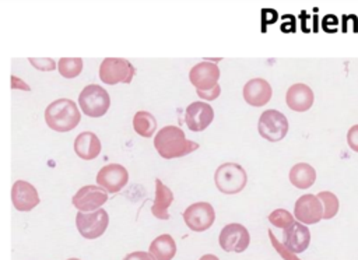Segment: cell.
<instances>
[{
    "instance_id": "obj_30",
    "label": "cell",
    "mask_w": 358,
    "mask_h": 260,
    "mask_svg": "<svg viewBox=\"0 0 358 260\" xmlns=\"http://www.w3.org/2000/svg\"><path fill=\"white\" fill-rule=\"evenodd\" d=\"M196 92H197V95H199L201 99L213 101V99H215V98L220 96L221 87H220V84H218V85H217L214 89H211V91H196Z\"/></svg>"
},
{
    "instance_id": "obj_11",
    "label": "cell",
    "mask_w": 358,
    "mask_h": 260,
    "mask_svg": "<svg viewBox=\"0 0 358 260\" xmlns=\"http://www.w3.org/2000/svg\"><path fill=\"white\" fill-rule=\"evenodd\" d=\"M220 68L213 62H200L189 71V80L196 87V91H211L218 85Z\"/></svg>"
},
{
    "instance_id": "obj_24",
    "label": "cell",
    "mask_w": 358,
    "mask_h": 260,
    "mask_svg": "<svg viewBox=\"0 0 358 260\" xmlns=\"http://www.w3.org/2000/svg\"><path fill=\"white\" fill-rule=\"evenodd\" d=\"M57 68L64 78H74L83 70V60L80 57H62L57 63Z\"/></svg>"
},
{
    "instance_id": "obj_34",
    "label": "cell",
    "mask_w": 358,
    "mask_h": 260,
    "mask_svg": "<svg viewBox=\"0 0 358 260\" xmlns=\"http://www.w3.org/2000/svg\"><path fill=\"white\" fill-rule=\"evenodd\" d=\"M67 260H80V259H76V257H71V259H67Z\"/></svg>"
},
{
    "instance_id": "obj_15",
    "label": "cell",
    "mask_w": 358,
    "mask_h": 260,
    "mask_svg": "<svg viewBox=\"0 0 358 260\" xmlns=\"http://www.w3.org/2000/svg\"><path fill=\"white\" fill-rule=\"evenodd\" d=\"M310 243V231L305 224L295 221L282 229V245L292 253H302Z\"/></svg>"
},
{
    "instance_id": "obj_14",
    "label": "cell",
    "mask_w": 358,
    "mask_h": 260,
    "mask_svg": "<svg viewBox=\"0 0 358 260\" xmlns=\"http://www.w3.org/2000/svg\"><path fill=\"white\" fill-rule=\"evenodd\" d=\"M213 119H214V110L211 105L201 101L192 102L185 110V122L192 131L206 130L211 124Z\"/></svg>"
},
{
    "instance_id": "obj_17",
    "label": "cell",
    "mask_w": 358,
    "mask_h": 260,
    "mask_svg": "<svg viewBox=\"0 0 358 260\" xmlns=\"http://www.w3.org/2000/svg\"><path fill=\"white\" fill-rule=\"evenodd\" d=\"M243 99L252 106H263L268 103L273 95L271 85L264 78H252L243 85Z\"/></svg>"
},
{
    "instance_id": "obj_12",
    "label": "cell",
    "mask_w": 358,
    "mask_h": 260,
    "mask_svg": "<svg viewBox=\"0 0 358 260\" xmlns=\"http://www.w3.org/2000/svg\"><path fill=\"white\" fill-rule=\"evenodd\" d=\"M294 217L305 224L312 225L323 219V204L315 194H303L295 201Z\"/></svg>"
},
{
    "instance_id": "obj_5",
    "label": "cell",
    "mask_w": 358,
    "mask_h": 260,
    "mask_svg": "<svg viewBox=\"0 0 358 260\" xmlns=\"http://www.w3.org/2000/svg\"><path fill=\"white\" fill-rule=\"evenodd\" d=\"M136 74L133 64L120 57H106L99 66V78L102 82L115 85L119 82L129 84Z\"/></svg>"
},
{
    "instance_id": "obj_21",
    "label": "cell",
    "mask_w": 358,
    "mask_h": 260,
    "mask_svg": "<svg viewBox=\"0 0 358 260\" xmlns=\"http://www.w3.org/2000/svg\"><path fill=\"white\" fill-rule=\"evenodd\" d=\"M148 253L154 260H172L176 254V243L171 235L162 233L150 243Z\"/></svg>"
},
{
    "instance_id": "obj_3",
    "label": "cell",
    "mask_w": 358,
    "mask_h": 260,
    "mask_svg": "<svg viewBox=\"0 0 358 260\" xmlns=\"http://www.w3.org/2000/svg\"><path fill=\"white\" fill-rule=\"evenodd\" d=\"M217 189L224 194H236L246 186V171L236 162H225L220 165L214 173Z\"/></svg>"
},
{
    "instance_id": "obj_28",
    "label": "cell",
    "mask_w": 358,
    "mask_h": 260,
    "mask_svg": "<svg viewBox=\"0 0 358 260\" xmlns=\"http://www.w3.org/2000/svg\"><path fill=\"white\" fill-rule=\"evenodd\" d=\"M29 63L42 71H50V70H55V67H56V63L52 59H32L31 57Z\"/></svg>"
},
{
    "instance_id": "obj_13",
    "label": "cell",
    "mask_w": 358,
    "mask_h": 260,
    "mask_svg": "<svg viewBox=\"0 0 358 260\" xmlns=\"http://www.w3.org/2000/svg\"><path fill=\"white\" fill-rule=\"evenodd\" d=\"M129 180L127 169L120 164H108L102 166L96 173L98 186L103 187L108 193H116Z\"/></svg>"
},
{
    "instance_id": "obj_33",
    "label": "cell",
    "mask_w": 358,
    "mask_h": 260,
    "mask_svg": "<svg viewBox=\"0 0 358 260\" xmlns=\"http://www.w3.org/2000/svg\"><path fill=\"white\" fill-rule=\"evenodd\" d=\"M199 260H220L215 254H211V253H207L204 256H201Z\"/></svg>"
},
{
    "instance_id": "obj_6",
    "label": "cell",
    "mask_w": 358,
    "mask_h": 260,
    "mask_svg": "<svg viewBox=\"0 0 358 260\" xmlns=\"http://www.w3.org/2000/svg\"><path fill=\"white\" fill-rule=\"evenodd\" d=\"M257 130L264 140L275 143L282 140L288 133V120L284 113L268 109L260 115Z\"/></svg>"
},
{
    "instance_id": "obj_31",
    "label": "cell",
    "mask_w": 358,
    "mask_h": 260,
    "mask_svg": "<svg viewBox=\"0 0 358 260\" xmlns=\"http://www.w3.org/2000/svg\"><path fill=\"white\" fill-rule=\"evenodd\" d=\"M123 260H154V257L147 252L138 250V252H131V253L126 254Z\"/></svg>"
},
{
    "instance_id": "obj_16",
    "label": "cell",
    "mask_w": 358,
    "mask_h": 260,
    "mask_svg": "<svg viewBox=\"0 0 358 260\" xmlns=\"http://www.w3.org/2000/svg\"><path fill=\"white\" fill-rule=\"evenodd\" d=\"M11 201L15 210L31 211L39 204V196L31 183L25 180H17L11 187Z\"/></svg>"
},
{
    "instance_id": "obj_9",
    "label": "cell",
    "mask_w": 358,
    "mask_h": 260,
    "mask_svg": "<svg viewBox=\"0 0 358 260\" xmlns=\"http://www.w3.org/2000/svg\"><path fill=\"white\" fill-rule=\"evenodd\" d=\"M108 200V192L98 185H87L78 189V192L73 196V205L83 212H91L101 208Z\"/></svg>"
},
{
    "instance_id": "obj_18",
    "label": "cell",
    "mask_w": 358,
    "mask_h": 260,
    "mask_svg": "<svg viewBox=\"0 0 358 260\" xmlns=\"http://www.w3.org/2000/svg\"><path fill=\"white\" fill-rule=\"evenodd\" d=\"M313 91L302 82H296L287 89L285 102L289 109L295 112H305L313 105Z\"/></svg>"
},
{
    "instance_id": "obj_22",
    "label": "cell",
    "mask_w": 358,
    "mask_h": 260,
    "mask_svg": "<svg viewBox=\"0 0 358 260\" xmlns=\"http://www.w3.org/2000/svg\"><path fill=\"white\" fill-rule=\"evenodd\" d=\"M316 180V171L306 162L295 164L289 171V182L298 189H308Z\"/></svg>"
},
{
    "instance_id": "obj_25",
    "label": "cell",
    "mask_w": 358,
    "mask_h": 260,
    "mask_svg": "<svg viewBox=\"0 0 358 260\" xmlns=\"http://www.w3.org/2000/svg\"><path fill=\"white\" fill-rule=\"evenodd\" d=\"M317 197L323 204V218L331 219L338 212V207H340L337 196L331 192H320L317 193Z\"/></svg>"
},
{
    "instance_id": "obj_10",
    "label": "cell",
    "mask_w": 358,
    "mask_h": 260,
    "mask_svg": "<svg viewBox=\"0 0 358 260\" xmlns=\"http://www.w3.org/2000/svg\"><path fill=\"white\" fill-rule=\"evenodd\" d=\"M218 242L221 249L225 252H236L242 253L248 249L250 242V235L248 229L238 222H232L225 225L218 236Z\"/></svg>"
},
{
    "instance_id": "obj_23",
    "label": "cell",
    "mask_w": 358,
    "mask_h": 260,
    "mask_svg": "<svg viewBox=\"0 0 358 260\" xmlns=\"http://www.w3.org/2000/svg\"><path fill=\"white\" fill-rule=\"evenodd\" d=\"M133 129L138 136L148 138L157 129V120L150 112L138 110L133 117Z\"/></svg>"
},
{
    "instance_id": "obj_26",
    "label": "cell",
    "mask_w": 358,
    "mask_h": 260,
    "mask_svg": "<svg viewBox=\"0 0 358 260\" xmlns=\"http://www.w3.org/2000/svg\"><path fill=\"white\" fill-rule=\"evenodd\" d=\"M268 221H270L274 226L282 228V229H285L287 226H289L291 224L295 222V221H294V215H291V212L287 211V210H284V208H277V210L271 211L270 215H268Z\"/></svg>"
},
{
    "instance_id": "obj_1",
    "label": "cell",
    "mask_w": 358,
    "mask_h": 260,
    "mask_svg": "<svg viewBox=\"0 0 358 260\" xmlns=\"http://www.w3.org/2000/svg\"><path fill=\"white\" fill-rule=\"evenodd\" d=\"M154 147L157 152L165 158H180L193 151H196L200 145L196 141L187 140L183 130L178 126H165L158 130L154 137Z\"/></svg>"
},
{
    "instance_id": "obj_29",
    "label": "cell",
    "mask_w": 358,
    "mask_h": 260,
    "mask_svg": "<svg viewBox=\"0 0 358 260\" xmlns=\"http://www.w3.org/2000/svg\"><path fill=\"white\" fill-rule=\"evenodd\" d=\"M347 143L350 148L355 152H358V124L352 126L347 133Z\"/></svg>"
},
{
    "instance_id": "obj_32",
    "label": "cell",
    "mask_w": 358,
    "mask_h": 260,
    "mask_svg": "<svg viewBox=\"0 0 358 260\" xmlns=\"http://www.w3.org/2000/svg\"><path fill=\"white\" fill-rule=\"evenodd\" d=\"M11 88H22V89H25V91H29V89H31L25 82H22L21 80H18L15 75H11Z\"/></svg>"
},
{
    "instance_id": "obj_2",
    "label": "cell",
    "mask_w": 358,
    "mask_h": 260,
    "mask_svg": "<svg viewBox=\"0 0 358 260\" xmlns=\"http://www.w3.org/2000/svg\"><path fill=\"white\" fill-rule=\"evenodd\" d=\"M80 120L81 113L77 103L67 98L56 99L45 109V122L55 131H70L78 126Z\"/></svg>"
},
{
    "instance_id": "obj_27",
    "label": "cell",
    "mask_w": 358,
    "mask_h": 260,
    "mask_svg": "<svg viewBox=\"0 0 358 260\" xmlns=\"http://www.w3.org/2000/svg\"><path fill=\"white\" fill-rule=\"evenodd\" d=\"M268 238H270V242H271L273 247L275 249V252H277L284 260H301V259H298V256H296L295 253H292L291 250H288V249L282 245V242H280V240L274 236V233H273L271 229H268Z\"/></svg>"
},
{
    "instance_id": "obj_4",
    "label": "cell",
    "mask_w": 358,
    "mask_h": 260,
    "mask_svg": "<svg viewBox=\"0 0 358 260\" xmlns=\"http://www.w3.org/2000/svg\"><path fill=\"white\" fill-rule=\"evenodd\" d=\"M78 105L88 117H101L108 112L110 98L105 88L98 84H90L80 92Z\"/></svg>"
},
{
    "instance_id": "obj_7",
    "label": "cell",
    "mask_w": 358,
    "mask_h": 260,
    "mask_svg": "<svg viewBox=\"0 0 358 260\" xmlns=\"http://www.w3.org/2000/svg\"><path fill=\"white\" fill-rule=\"evenodd\" d=\"M109 215L103 208L91 212L78 211L76 215V226L83 238L85 239H96L99 238L108 228Z\"/></svg>"
},
{
    "instance_id": "obj_20",
    "label": "cell",
    "mask_w": 358,
    "mask_h": 260,
    "mask_svg": "<svg viewBox=\"0 0 358 260\" xmlns=\"http://www.w3.org/2000/svg\"><path fill=\"white\" fill-rule=\"evenodd\" d=\"M173 201L172 190L162 183L161 179H155V198L151 207V212L158 219H169L168 208Z\"/></svg>"
},
{
    "instance_id": "obj_8",
    "label": "cell",
    "mask_w": 358,
    "mask_h": 260,
    "mask_svg": "<svg viewBox=\"0 0 358 260\" xmlns=\"http://www.w3.org/2000/svg\"><path fill=\"white\" fill-rule=\"evenodd\" d=\"M185 224L194 232L207 231L215 221V211L210 203L199 201L183 211Z\"/></svg>"
},
{
    "instance_id": "obj_19",
    "label": "cell",
    "mask_w": 358,
    "mask_h": 260,
    "mask_svg": "<svg viewBox=\"0 0 358 260\" xmlns=\"http://www.w3.org/2000/svg\"><path fill=\"white\" fill-rule=\"evenodd\" d=\"M101 141L92 131H83L74 140L76 154L85 161H91L101 154Z\"/></svg>"
}]
</instances>
